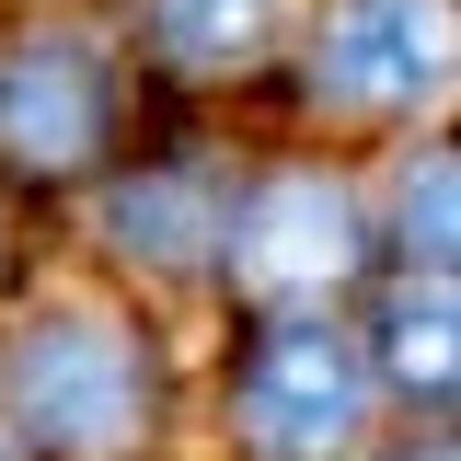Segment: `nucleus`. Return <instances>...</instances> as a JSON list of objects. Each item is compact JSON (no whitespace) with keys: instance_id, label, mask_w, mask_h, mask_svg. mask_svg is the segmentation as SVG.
I'll use <instances>...</instances> for the list:
<instances>
[{"instance_id":"nucleus-1","label":"nucleus","mask_w":461,"mask_h":461,"mask_svg":"<svg viewBox=\"0 0 461 461\" xmlns=\"http://www.w3.org/2000/svg\"><path fill=\"white\" fill-rule=\"evenodd\" d=\"M0 403H12V438H23V450H47V461H115V450L150 438L162 381H150V346L127 335L115 312L58 300V312H35V323L12 335Z\"/></svg>"},{"instance_id":"nucleus-2","label":"nucleus","mask_w":461,"mask_h":461,"mask_svg":"<svg viewBox=\"0 0 461 461\" xmlns=\"http://www.w3.org/2000/svg\"><path fill=\"white\" fill-rule=\"evenodd\" d=\"M242 450L254 461H346L369 438V346L357 323H335V300H288V312H254V346H242Z\"/></svg>"},{"instance_id":"nucleus-3","label":"nucleus","mask_w":461,"mask_h":461,"mask_svg":"<svg viewBox=\"0 0 461 461\" xmlns=\"http://www.w3.org/2000/svg\"><path fill=\"white\" fill-rule=\"evenodd\" d=\"M357 266H369V220H357V196L335 173H266L242 208H220V277L254 312L335 300Z\"/></svg>"},{"instance_id":"nucleus-4","label":"nucleus","mask_w":461,"mask_h":461,"mask_svg":"<svg viewBox=\"0 0 461 461\" xmlns=\"http://www.w3.org/2000/svg\"><path fill=\"white\" fill-rule=\"evenodd\" d=\"M115 139V69L81 35H23L0 58V162L35 173V185H69L93 173Z\"/></svg>"},{"instance_id":"nucleus-5","label":"nucleus","mask_w":461,"mask_h":461,"mask_svg":"<svg viewBox=\"0 0 461 461\" xmlns=\"http://www.w3.org/2000/svg\"><path fill=\"white\" fill-rule=\"evenodd\" d=\"M312 93L346 115H415L450 93V0H335L312 35Z\"/></svg>"},{"instance_id":"nucleus-6","label":"nucleus","mask_w":461,"mask_h":461,"mask_svg":"<svg viewBox=\"0 0 461 461\" xmlns=\"http://www.w3.org/2000/svg\"><path fill=\"white\" fill-rule=\"evenodd\" d=\"M220 208L230 196H208V173L162 162V173H139V185H115L104 230H115V254H139L162 277H208L220 266Z\"/></svg>"},{"instance_id":"nucleus-7","label":"nucleus","mask_w":461,"mask_h":461,"mask_svg":"<svg viewBox=\"0 0 461 461\" xmlns=\"http://www.w3.org/2000/svg\"><path fill=\"white\" fill-rule=\"evenodd\" d=\"M369 381L415 393L427 415H450L461 393V346H450V277H403L381 300V335H369Z\"/></svg>"},{"instance_id":"nucleus-8","label":"nucleus","mask_w":461,"mask_h":461,"mask_svg":"<svg viewBox=\"0 0 461 461\" xmlns=\"http://www.w3.org/2000/svg\"><path fill=\"white\" fill-rule=\"evenodd\" d=\"M288 0H150V47L173 69H254L277 47Z\"/></svg>"},{"instance_id":"nucleus-9","label":"nucleus","mask_w":461,"mask_h":461,"mask_svg":"<svg viewBox=\"0 0 461 461\" xmlns=\"http://www.w3.org/2000/svg\"><path fill=\"white\" fill-rule=\"evenodd\" d=\"M450 196H461V162L427 139L393 185V242H403V277H450Z\"/></svg>"},{"instance_id":"nucleus-10","label":"nucleus","mask_w":461,"mask_h":461,"mask_svg":"<svg viewBox=\"0 0 461 461\" xmlns=\"http://www.w3.org/2000/svg\"><path fill=\"white\" fill-rule=\"evenodd\" d=\"M393 461H450V427H427V438H403Z\"/></svg>"},{"instance_id":"nucleus-11","label":"nucleus","mask_w":461,"mask_h":461,"mask_svg":"<svg viewBox=\"0 0 461 461\" xmlns=\"http://www.w3.org/2000/svg\"><path fill=\"white\" fill-rule=\"evenodd\" d=\"M0 461H23V438H12V427H0Z\"/></svg>"}]
</instances>
